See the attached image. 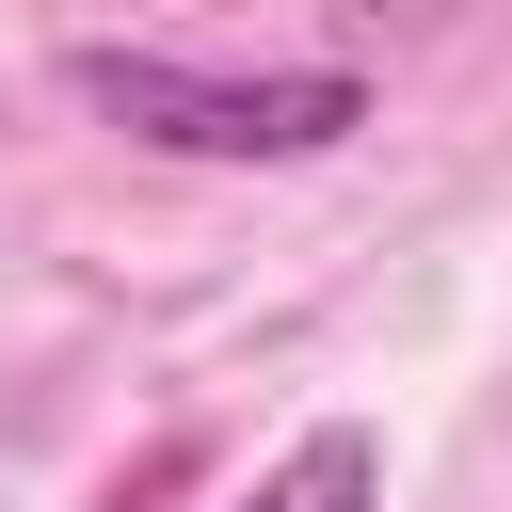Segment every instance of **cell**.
<instances>
[{
    "instance_id": "6da1fadb",
    "label": "cell",
    "mask_w": 512,
    "mask_h": 512,
    "mask_svg": "<svg viewBox=\"0 0 512 512\" xmlns=\"http://www.w3.org/2000/svg\"><path fill=\"white\" fill-rule=\"evenodd\" d=\"M64 96L96 128L160 144V160H336L368 128L352 64H256V80H224V64H176V48H64Z\"/></svg>"
},
{
    "instance_id": "7a4b0ae2",
    "label": "cell",
    "mask_w": 512,
    "mask_h": 512,
    "mask_svg": "<svg viewBox=\"0 0 512 512\" xmlns=\"http://www.w3.org/2000/svg\"><path fill=\"white\" fill-rule=\"evenodd\" d=\"M240 512H384V432H368V416H304V432L256 464Z\"/></svg>"
}]
</instances>
